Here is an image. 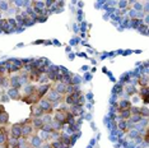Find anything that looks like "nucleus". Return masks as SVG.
Instances as JSON below:
<instances>
[{
  "label": "nucleus",
  "mask_w": 149,
  "mask_h": 148,
  "mask_svg": "<svg viewBox=\"0 0 149 148\" xmlns=\"http://www.w3.org/2000/svg\"><path fill=\"white\" fill-rule=\"evenodd\" d=\"M21 124H22V140H29L31 137L36 134L35 129L32 126V119L29 117V119L24 120Z\"/></svg>",
  "instance_id": "1"
},
{
  "label": "nucleus",
  "mask_w": 149,
  "mask_h": 148,
  "mask_svg": "<svg viewBox=\"0 0 149 148\" xmlns=\"http://www.w3.org/2000/svg\"><path fill=\"white\" fill-rule=\"evenodd\" d=\"M64 97H65V96L59 95V93H57L56 91L50 89V91H49V93H47V95L43 97V98L47 100L50 103H52V105L55 106L56 103H61V102H64Z\"/></svg>",
  "instance_id": "2"
},
{
  "label": "nucleus",
  "mask_w": 149,
  "mask_h": 148,
  "mask_svg": "<svg viewBox=\"0 0 149 148\" xmlns=\"http://www.w3.org/2000/svg\"><path fill=\"white\" fill-rule=\"evenodd\" d=\"M37 105H38L40 109L42 110L43 115H52V114H54V105H52V103H50L47 100L41 98L38 101V103H37Z\"/></svg>",
  "instance_id": "3"
},
{
  "label": "nucleus",
  "mask_w": 149,
  "mask_h": 148,
  "mask_svg": "<svg viewBox=\"0 0 149 148\" xmlns=\"http://www.w3.org/2000/svg\"><path fill=\"white\" fill-rule=\"evenodd\" d=\"M9 138L13 139H22V124H13L9 129Z\"/></svg>",
  "instance_id": "4"
},
{
  "label": "nucleus",
  "mask_w": 149,
  "mask_h": 148,
  "mask_svg": "<svg viewBox=\"0 0 149 148\" xmlns=\"http://www.w3.org/2000/svg\"><path fill=\"white\" fill-rule=\"evenodd\" d=\"M52 87H54V83H46V84H40L38 87L36 88V93H37V96L40 97V100L43 98L47 93H49V91L50 89H52Z\"/></svg>",
  "instance_id": "5"
},
{
  "label": "nucleus",
  "mask_w": 149,
  "mask_h": 148,
  "mask_svg": "<svg viewBox=\"0 0 149 148\" xmlns=\"http://www.w3.org/2000/svg\"><path fill=\"white\" fill-rule=\"evenodd\" d=\"M8 80H9V87H10V88H14V89H21L23 80H22V78L18 75V74H17V75H13V77H10V78H9Z\"/></svg>",
  "instance_id": "6"
},
{
  "label": "nucleus",
  "mask_w": 149,
  "mask_h": 148,
  "mask_svg": "<svg viewBox=\"0 0 149 148\" xmlns=\"http://www.w3.org/2000/svg\"><path fill=\"white\" fill-rule=\"evenodd\" d=\"M22 101L26 103H28V105H36V103H38L40 101V97L37 96V93L35 92L33 95H29V96H26V97H22Z\"/></svg>",
  "instance_id": "7"
},
{
  "label": "nucleus",
  "mask_w": 149,
  "mask_h": 148,
  "mask_svg": "<svg viewBox=\"0 0 149 148\" xmlns=\"http://www.w3.org/2000/svg\"><path fill=\"white\" fill-rule=\"evenodd\" d=\"M43 116V112L42 110L40 109V106L37 105H32L31 106V117L32 119H37V117H42Z\"/></svg>",
  "instance_id": "8"
},
{
  "label": "nucleus",
  "mask_w": 149,
  "mask_h": 148,
  "mask_svg": "<svg viewBox=\"0 0 149 148\" xmlns=\"http://www.w3.org/2000/svg\"><path fill=\"white\" fill-rule=\"evenodd\" d=\"M31 119H32V117H31ZM32 126H33V129H35V132H37V130H42V129H43V126H45L42 117L32 119Z\"/></svg>",
  "instance_id": "9"
},
{
  "label": "nucleus",
  "mask_w": 149,
  "mask_h": 148,
  "mask_svg": "<svg viewBox=\"0 0 149 148\" xmlns=\"http://www.w3.org/2000/svg\"><path fill=\"white\" fill-rule=\"evenodd\" d=\"M139 96L140 98L144 101V103L147 105L149 102V91H148V87H140V91H139Z\"/></svg>",
  "instance_id": "10"
},
{
  "label": "nucleus",
  "mask_w": 149,
  "mask_h": 148,
  "mask_svg": "<svg viewBox=\"0 0 149 148\" xmlns=\"http://www.w3.org/2000/svg\"><path fill=\"white\" fill-rule=\"evenodd\" d=\"M8 95H9V97L10 98H13V100H22V93L19 92V89H14V88H9V91H8Z\"/></svg>",
  "instance_id": "11"
},
{
  "label": "nucleus",
  "mask_w": 149,
  "mask_h": 148,
  "mask_svg": "<svg viewBox=\"0 0 149 148\" xmlns=\"http://www.w3.org/2000/svg\"><path fill=\"white\" fill-rule=\"evenodd\" d=\"M31 139H32V142H29V143H31V146L33 147V148H40V147H41L42 146V139H41V138H40L38 135H37V133L35 134V135H32L31 137Z\"/></svg>",
  "instance_id": "12"
},
{
  "label": "nucleus",
  "mask_w": 149,
  "mask_h": 148,
  "mask_svg": "<svg viewBox=\"0 0 149 148\" xmlns=\"http://www.w3.org/2000/svg\"><path fill=\"white\" fill-rule=\"evenodd\" d=\"M36 88H37V87H36V86H32V84H29V86H26L24 88H23L22 97H26V96L33 95V93L36 92Z\"/></svg>",
  "instance_id": "13"
},
{
  "label": "nucleus",
  "mask_w": 149,
  "mask_h": 148,
  "mask_svg": "<svg viewBox=\"0 0 149 148\" xmlns=\"http://www.w3.org/2000/svg\"><path fill=\"white\" fill-rule=\"evenodd\" d=\"M133 105H131V102L129 100H121L120 102H118V111L120 110H130Z\"/></svg>",
  "instance_id": "14"
},
{
  "label": "nucleus",
  "mask_w": 149,
  "mask_h": 148,
  "mask_svg": "<svg viewBox=\"0 0 149 148\" xmlns=\"http://www.w3.org/2000/svg\"><path fill=\"white\" fill-rule=\"evenodd\" d=\"M0 125L1 126H8L9 125V115L8 112H3L0 114Z\"/></svg>",
  "instance_id": "15"
},
{
  "label": "nucleus",
  "mask_w": 149,
  "mask_h": 148,
  "mask_svg": "<svg viewBox=\"0 0 149 148\" xmlns=\"http://www.w3.org/2000/svg\"><path fill=\"white\" fill-rule=\"evenodd\" d=\"M68 111H69L72 115L75 117L78 116L80 112H82V107H79V106H75V105H72V106H69V109H68Z\"/></svg>",
  "instance_id": "16"
},
{
  "label": "nucleus",
  "mask_w": 149,
  "mask_h": 148,
  "mask_svg": "<svg viewBox=\"0 0 149 148\" xmlns=\"http://www.w3.org/2000/svg\"><path fill=\"white\" fill-rule=\"evenodd\" d=\"M118 115H120V119L121 120H127L130 119V116H131V112H130V110H120L118 111Z\"/></svg>",
  "instance_id": "17"
},
{
  "label": "nucleus",
  "mask_w": 149,
  "mask_h": 148,
  "mask_svg": "<svg viewBox=\"0 0 149 148\" xmlns=\"http://www.w3.org/2000/svg\"><path fill=\"white\" fill-rule=\"evenodd\" d=\"M118 128H120V130H123V132H127L129 130V121H126V120L118 121Z\"/></svg>",
  "instance_id": "18"
},
{
  "label": "nucleus",
  "mask_w": 149,
  "mask_h": 148,
  "mask_svg": "<svg viewBox=\"0 0 149 148\" xmlns=\"http://www.w3.org/2000/svg\"><path fill=\"white\" fill-rule=\"evenodd\" d=\"M139 115H140L141 117H143V116H144V117H148L149 112H148V107H147V105L139 109Z\"/></svg>",
  "instance_id": "19"
},
{
  "label": "nucleus",
  "mask_w": 149,
  "mask_h": 148,
  "mask_svg": "<svg viewBox=\"0 0 149 148\" xmlns=\"http://www.w3.org/2000/svg\"><path fill=\"white\" fill-rule=\"evenodd\" d=\"M129 120L133 123H139V121H141V116L139 115V114H131V116Z\"/></svg>",
  "instance_id": "20"
},
{
  "label": "nucleus",
  "mask_w": 149,
  "mask_h": 148,
  "mask_svg": "<svg viewBox=\"0 0 149 148\" xmlns=\"http://www.w3.org/2000/svg\"><path fill=\"white\" fill-rule=\"evenodd\" d=\"M139 84H140V87H148V80L147 78H140L139 79Z\"/></svg>",
  "instance_id": "21"
},
{
  "label": "nucleus",
  "mask_w": 149,
  "mask_h": 148,
  "mask_svg": "<svg viewBox=\"0 0 149 148\" xmlns=\"http://www.w3.org/2000/svg\"><path fill=\"white\" fill-rule=\"evenodd\" d=\"M8 139H9V137L4 135V134H0V146H1V144H4Z\"/></svg>",
  "instance_id": "22"
},
{
  "label": "nucleus",
  "mask_w": 149,
  "mask_h": 148,
  "mask_svg": "<svg viewBox=\"0 0 149 148\" xmlns=\"http://www.w3.org/2000/svg\"><path fill=\"white\" fill-rule=\"evenodd\" d=\"M21 148H33V147L31 146V143H29V142H27V140H22Z\"/></svg>",
  "instance_id": "23"
},
{
  "label": "nucleus",
  "mask_w": 149,
  "mask_h": 148,
  "mask_svg": "<svg viewBox=\"0 0 149 148\" xmlns=\"http://www.w3.org/2000/svg\"><path fill=\"white\" fill-rule=\"evenodd\" d=\"M127 93H129L130 96L135 95V88H134V87H127Z\"/></svg>",
  "instance_id": "24"
},
{
  "label": "nucleus",
  "mask_w": 149,
  "mask_h": 148,
  "mask_svg": "<svg viewBox=\"0 0 149 148\" xmlns=\"http://www.w3.org/2000/svg\"><path fill=\"white\" fill-rule=\"evenodd\" d=\"M3 112H5V107H4V105L0 103V114H3Z\"/></svg>",
  "instance_id": "25"
},
{
  "label": "nucleus",
  "mask_w": 149,
  "mask_h": 148,
  "mask_svg": "<svg viewBox=\"0 0 149 148\" xmlns=\"http://www.w3.org/2000/svg\"><path fill=\"white\" fill-rule=\"evenodd\" d=\"M0 148H4V147H3V144H1V146H0Z\"/></svg>",
  "instance_id": "26"
}]
</instances>
